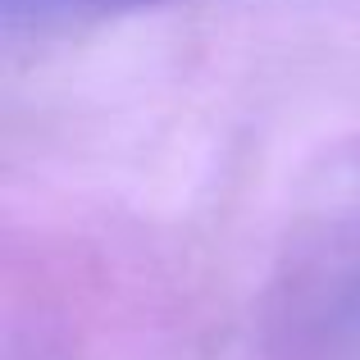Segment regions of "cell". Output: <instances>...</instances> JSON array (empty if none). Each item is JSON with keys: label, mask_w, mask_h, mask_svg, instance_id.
<instances>
[{"label": "cell", "mask_w": 360, "mask_h": 360, "mask_svg": "<svg viewBox=\"0 0 360 360\" xmlns=\"http://www.w3.org/2000/svg\"><path fill=\"white\" fill-rule=\"evenodd\" d=\"M310 342L342 356H360V224L333 233L297 278V319Z\"/></svg>", "instance_id": "1"}, {"label": "cell", "mask_w": 360, "mask_h": 360, "mask_svg": "<svg viewBox=\"0 0 360 360\" xmlns=\"http://www.w3.org/2000/svg\"><path fill=\"white\" fill-rule=\"evenodd\" d=\"M165 5V0H0L9 27H64V23H91V18L128 14V9Z\"/></svg>", "instance_id": "2"}]
</instances>
